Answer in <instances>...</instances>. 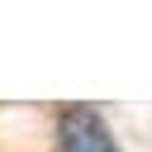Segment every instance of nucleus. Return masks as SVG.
I'll use <instances>...</instances> for the list:
<instances>
[{"label":"nucleus","instance_id":"nucleus-1","mask_svg":"<svg viewBox=\"0 0 152 152\" xmlns=\"http://www.w3.org/2000/svg\"><path fill=\"white\" fill-rule=\"evenodd\" d=\"M57 147L62 152H119L104 114L90 104H66L57 114Z\"/></svg>","mask_w":152,"mask_h":152}]
</instances>
